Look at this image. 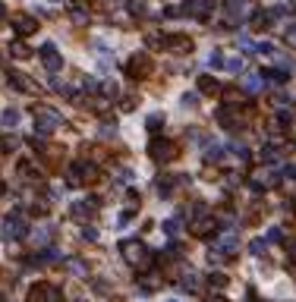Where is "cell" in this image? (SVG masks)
<instances>
[{
	"label": "cell",
	"mask_w": 296,
	"mask_h": 302,
	"mask_svg": "<svg viewBox=\"0 0 296 302\" xmlns=\"http://www.w3.org/2000/svg\"><path fill=\"white\" fill-rule=\"evenodd\" d=\"M35 117H38V120H35V132H38V135H50L60 126V114H57L54 107L35 104Z\"/></svg>",
	"instance_id": "3"
},
{
	"label": "cell",
	"mask_w": 296,
	"mask_h": 302,
	"mask_svg": "<svg viewBox=\"0 0 296 302\" xmlns=\"http://www.w3.org/2000/svg\"><path fill=\"white\" fill-rule=\"evenodd\" d=\"M164 230H167L170 236H177V233H180V217H170V220H164Z\"/></svg>",
	"instance_id": "26"
},
{
	"label": "cell",
	"mask_w": 296,
	"mask_h": 302,
	"mask_svg": "<svg viewBox=\"0 0 296 302\" xmlns=\"http://www.w3.org/2000/svg\"><path fill=\"white\" fill-rule=\"evenodd\" d=\"M164 47L173 54H193V38L189 35H164Z\"/></svg>",
	"instance_id": "11"
},
{
	"label": "cell",
	"mask_w": 296,
	"mask_h": 302,
	"mask_svg": "<svg viewBox=\"0 0 296 302\" xmlns=\"http://www.w3.org/2000/svg\"><path fill=\"white\" fill-rule=\"evenodd\" d=\"M224 63H227L230 73H243V57H230V60H224Z\"/></svg>",
	"instance_id": "25"
},
{
	"label": "cell",
	"mask_w": 296,
	"mask_h": 302,
	"mask_svg": "<svg viewBox=\"0 0 296 302\" xmlns=\"http://www.w3.org/2000/svg\"><path fill=\"white\" fill-rule=\"evenodd\" d=\"M13 29H16L19 38H29V35L38 32V19H32V16H25V13H16L13 16Z\"/></svg>",
	"instance_id": "10"
},
{
	"label": "cell",
	"mask_w": 296,
	"mask_h": 302,
	"mask_svg": "<svg viewBox=\"0 0 296 302\" xmlns=\"http://www.w3.org/2000/svg\"><path fill=\"white\" fill-rule=\"evenodd\" d=\"M243 16H246V3H243V0H227V19L237 22Z\"/></svg>",
	"instance_id": "16"
},
{
	"label": "cell",
	"mask_w": 296,
	"mask_h": 302,
	"mask_svg": "<svg viewBox=\"0 0 296 302\" xmlns=\"http://www.w3.org/2000/svg\"><path fill=\"white\" fill-rule=\"evenodd\" d=\"M217 123H221L224 129H240V126H243V114H240L233 104H227V107L217 110Z\"/></svg>",
	"instance_id": "9"
},
{
	"label": "cell",
	"mask_w": 296,
	"mask_h": 302,
	"mask_svg": "<svg viewBox=\"0 0 296 302\" xmlns=\"http://www.w3.org/2000/svg\"><path fill=\"white\" fill-rule=\"evenodd\" d=\"M284 179H296V164H287L284 167Z\"/></svg>",
	"instance_id": "32"
},
{
	"label": "cell",
	"mask_w": 296,
	"mask_h": 302,
	"mask_svg": "<svg viewBox=\"0 0 296 302\" xmlns=\"http://www.w3.org/2000/svg\"><path fill=\"white\" fill-rule=\"evenodd\" d=\"M249 183H252V189H255V192H262V189H268V186H274L277 183V176L271 173V170H255V173H252V179H249Z\"/></svg>",
	"instance_id": "13"
},
{
	"label": "cell",
	"mask_w": 296,
	"mask_h": 302,
	"mask_svg": "<svg viewBox=\"0 0 296 302\" xmlns=\"http://www.w3.org/2000/svg\"><path fill=\"white\" fill-rule=\"evenodd\" d=\"M262 85H265L262 76H249V79H246V91H258Z\"/></svg>",
	"instance_id": "24"
},
{
	"label": "cell",
	"mask_w": 296,
	"mask_h": 302,
	"mask_svg": "<svg viewBox=\"0 0 296 302\" xmlns=\"http://www.w3.org/2000/svg\"><path fill=\"white\" fill-rule=\"evenodd\" d=\"M13 85H16L19 91H25V94H38V82L29 79L25 73H13Z\"/></svg>",
	"instance_id": "14"
},
{
	"label": "cell",
	"mask_w": 296,
	"mask_h": 302,
	"mask_svg": "<svg viewBox=\"0 0 296 302\" xmlns=\"http://www.w3.org/2000/svg\"><path fill=\"white\" fill-rule=\"evenodd\" d=\"M25 233H29V223H25V217H22V214H10L6 223H3V236H6V239H22Z\"/></svg>",
	"instance_id": "8"
},
{
	"label": "cell",
	"mask_w": 296,
	"mask_h": 302,
	"mask_svg": "<svg viewBox=\"0 0 296 302\" xmlns=\"http://www.w3.org/2000/svg\"><path fill=\"white\" fill-rule=\"evenodd\" d=\"M268 239H271V243H277V239H284V233L274 227V230H268Z\"/></svg>",
	"instance_id": "35"
},
{
	"label": "cell",
	"mask_w": 296,
	"mask_h": 302,
	"mask_svg": "<svg viewBox=\"0 0 296 302\" xmlns=\"http://www.w3.org/2000/svg\"><path fill=\"white\" fill-rule=\"evenodd\" d=\"M120 107H123V110H133V107H136V98H123V101H120Z\"/></svg>",
	"instance_id": "36"
},
{
	"label": "cell",
	"mask_w": 296,
	"mask_h": 302,
	"mask_svg": "<svg viewBox=\"0 0 296 302\" xmlns=\"http://www.w3.org/2000/svg\"><path fill=\"white\" fill-rule=\"evenodd\" d=\"M151 57L148 54H133L129 57V63H126V76L129 79H148L151 76Z\"/></svg>",
	"instance_id": "5"
},
{
	"label": "cell",
	"mask_w": 296,
	"mask_h": 302,
	"mask_svg": "<svg viewBox=\"0 0 296 302\" xmlns=\"http://www.w3.org/2000/svg\"><path fill=\"white\" fill-rule=\"evenodd\" d=\"M10 54H13L16 60H29V57H32V47H25L22 41H16V44H10Z\"/></svg>",
	"instance_id": "20"
},
{
	"label": "cell",
	"mask_w": 296,
	"mask_h": 302,
	"mask_svg": "<svg viewBox=\"0 0 296 302\" xmlns=\"http://www.w3.org/2000/svg\"><path fill=\"white\" fill-rule=\"evenodd\" d=\"M148 154H151V161H158V164H170V161L180 158V148L173 142H167V139H154L148 145Z\"/></svg>",
	"instance_id": "4"
},
{
	"label": "cell",
	"mask_w": 296,
	"mask_h": 302,
	"mask_svg": "<svg viewBox=\"0 0 296 302\" xmlns=\"http://www.w3.org/2000/svg\"><path fill=\"white\" fill-rule=\"evenodd\" d=\"M268 25H271V16H268L265 10H258L255 16H252V32H265Z\"/></svg>",
	"instance_id": "17"
},
{
	"label": "cell",
	"mask_w": 296,
	"mask_h": 302,
	"mask_svg": "<svg viewBox=\"0 0 296 302\" xmlns=\"http://www.w3.org/2000/svg\"><path fill=\"white\" fill-rule=\"evenodd\" d=\"M32 239H35V243H38V246H45V243H48V239H50V230H48V227H41V230H38V233H35V236H32Z\"/></svg>",
	"instance_id": "27"
},
{
	"label": "cell",
	"mask_w": 296,
	"mask_h": 302,
	"mask_svg": "<svg viewBox=\"0 0 296 302\" xmlns=\"http://www.w3.org/2000/svg\"><path fill=\"white\" fill-rule=\"evenodd\" d=\"M208 302H227V299H221V296H217V299H208Z\"/></svg>",
	"instance_id": "39"
},
{
	"label": "cell",
	"mask_w": 296,
	"mask_h": 302,
	"mask_svg": "<svg viewBox=\"0 0 296 302\" xmlns=\"http://www.w3.org/2000/svg\"><path fill=\"white\" fill-rule=\"evenodd\" d=\"M208 63H211V66H224V54H221V50H214V54L208 57Z\"/></svg>",
	"instance_id": "30"
},
{
	"label": "cell",
	"mask_w": 296,
	"mask_h": 302,
	"mask_svg": "<svg viewBox=\"0 0 296 302\" xmlns=\"http://www.w3.org/2000/svg\"><path fill=\"white\" fill-rule=\"evenodd\" d=\"M227 283H230L227 274H211V277H208V287H211V290H224Z\"/></svg>",
	"instance_id": "21"
},
{
	"label": "cell",
	"mask_w": 296,
	"mask_h": 302,
	"mask_svg": "<svg viewBox=\"0 0 296 302\" xmlns=\"http://www.w3.org/2000/svg\"><path fill=\"white\" fill-rule=\"evenodd\" d=\"M82 239H98V230H95V227H85V230H82Z\"/></svg>",
	"instance_id": "33"
},
{
	"label": "cell",
	"mask_w": 296,
	"mask_h": 302,
	"mask_svg": "<svg viewBox=\"0 0 296 302\" xmlns=\"http://www.w3.org/2000/svg\"><path fill=\"white\" fill-rule=\"evenodd\" d=\"M224 98H227V104H237V101H240V88H224Z\"/></svg>",
	"instance_id": "28"
},
{
	"label": "cell",
	"mask_w": 296,
	"mask_h": 302,
	"mask_svg": "<svg viewBox=\"0 0 296 302\" xmlns=\"http://www.w3.org/2000/svg\"><path fill=\"white\" fill-rule=\"evenodd\" d=\"M3 19H6V6L0 3V22H3Z\"/></svg>",
	"instance_id": "38"
},
{
	"label": "cell",
	"mask_w": 296,
	"mask_h": 302,
	"mask_svg": "<svg viewBox=\"0 0 296 302\" xmlns=\"http://www.w3.org/2000/svg\"><path fill=\"white\" fill-rule=\"evenodd\" d=\"M92 217V208H89V202H79V205H73V220H89Z\"/></svg>",
	"instance_id": "19"
},
{
	"label": "cell",
	"mask_w": 296,
	"mask_h": 302,
	"mask_svg": "<svg viewBox=\"0 0 296 302\" xmlns=\"http://www.w3.org/2000/svg\"><path fill=\"white\" fill-rule=\"evenodd\" d=\"M69 271H73V274H79V277H82V274H85V264H82V261H76V258H73V261H69Z\"/></svg>",
	"instance_id": "31"
},
{
	"label": "cell",
	"mask_w": 296,
	"mask_h": 302,
	"mask_svg": "<svg viewBox=\"0 0 296 302\" xmlns=\"http://www.w3.org/2000/svg\"><path fill=\"white\" fill-rule=\"evenodd\" d=\"M208 6H211V0H189L186 13H193V16H208Z\"/></svg>",
	"instance_id": "18"
},
{
	"label": "cell",
	"mask_w": 296,
	"mask_h": 302,
	"mask_svg": "<svg viewBox=\"0 0 296 302\" xmlns=\"http://www.w3.org/2000/svg\"><path fill=\"white\" fill-rule=\"evenodd\" d=\"M41 60H45V66H48L50 73L63 70V57L57 54V47H54V44H45V47H41Z\"/></svg>",
	"instance_id": "12"
},
{
	"label": "cell",
	"mask_w": 296,
	"mask_h": 302,
	"mask_svg": "<svg viewBox=\"0 0 296 302\" xmlns=\"http://www.w3.org/2000/svg\"><path fill=\"white\" fill-rule=\"evenodd\" d=\"M120 255H123L126 264L139 267V274H145L148 267H151V252H148L139 239H126V243H120Z\"/></svg>",
	"instance_id": "1"
},
{
	"label": "cell",
	"mask_w": 296,
	"mask_h": 302,
	"mask_svg": "<svg viewBox=\"0 0 296 302\" xmlns=\"http://www.w3.org/2000/svg\"><path fill=\"white\" fill-rule=\"evenodd\" d=\"M98 167H92V164H82L76 161L73 167L66 170V186H89V183H98Z\"/></svg>",
	"instance_id": "2"
},
{
	"label": "cell",
	"mask_w": 296,
	"mask_h": 302,
	"mask_svg": "<svg viewBox=\"0 0 296 302\" xmlns=\"http://www.w3.org/2000/svg\"><path fill=\"white\" fill-rule=\"evenodd\" d=\"M265 239H255V243H252V255H265Z\"/></svg>",
	"instance_id": "29"
},
{
	"label": "cell",
	"mask_w": 296,
	"mask_h": 302,
	"mask_svg": "<svg viewBox=\"0 0 296 302\" xmlns=\"http://www.w3.org/2000/svg\"><path fill=\"white\" fill-rule=\"evenodd\" d=\"M196 104H198L196 94H186V98H183V107H196Z\"/></svg>",
	"instance_id": "34"
},
{
	"label": "cell",
	"mask_w": 296,
	"mask_h": 302,
	"mask_svg": "<svg viewBox=\"0 0 296 302\" xmlns=\"http://www.w3.org/2000/svg\"><path fill=\"white\" fill-rule=\"evenodd\" d=\"M287 41L296 47V25H290V29H287Z\"/></svg>",
	"instance_id": "37"
},
{
	"label": "cell",
	"mask_w": 296,
	"mask_h": 302,
	"mask_svg": "<svg viewBox=\"0 0 296 302\" xmlns=\"http://www.w3.org/2000/svg\"><path fill=\"white\" fill-rule=\"evenodd\" d=\"M293 217H296V202H293Z\"/></svg>",
	"instance_id": "40"
},
{
	"label": "cell",
	"mask_w": 296,
	"mask_h": 302,
	"mask_svg": "<svg viewBox=\"0 0 296 302\" xmlns=\"http://www.w3.org/2000/svg\"><path fill=\"white\" fill-rule=\"evenodd\" d=\"M29 302H60V290L54 287V283L41 280V283H35V287L29 290Z\"/></svg>",
	"instance_id": "6"
},
{
	"label": "cell",
	"mask_w": 296,
	"mask_h": 302,
	"mask_svg": "<svg viewBox=\"0 0 296 302\" xmlns=\"http://www.w3.org/2000/svg\"><path fill=\"white\" fill-rule=\"evenodd\" d=\"M148 132H161V126H164V117L161 114H151V117H148Z\"/></svg>",
	"instance_id": "22"
},
{
	"label": "cell",
	"mask_w": 296,
	"mask_h": 302,
	"mask_svg": "<svg viewBox=\"0 0 296 302\" xmlns=\"http://www.w3.org/2000/svg\"><path fill=\"white\" fill-rule=\"evenodd\" d=\"M214 230H217V220L211 217V214H205V211H198V217L189 223V233H193V236H198V239L211 236Z\"/></svg>",
	"instance_id": "7"
},
{
	"label": "cell",
	"mask_w": 296,
	"mask_h": 302,
	"mask_svg": "<svg viewBox=\"0 0 296 302\" xmlns=\"http://www.w3.org/2000/svg\"><path fill=\"white\" fill-rule=\"evenodd\" d=\"M0 123H3V129H10V126L19 123V114H16V110H3V120H0Z\"/></svg>",
	"instance_id": "23"
},
{
	"label": "cell",
	"mask_w": 296,
	"mask_h": 302,
	"mask_svg": "<svg viewBox=\"0 0 296 302\" xmlns=\"http://www.w3.org/2000/svg\"><path fill=\"white\" fill-rule=\"evenodd\" d=\"M198 91L202 94H217L221 91V82H217L214 76H198Z\"/></svg>",
	"instance_id": "15"
}]
</instances>
